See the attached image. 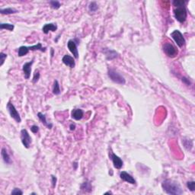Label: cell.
<instances>
[{
  "instance_id": "cell-1",
  "label": "cell",
  "mask_w": 195,
  "mask_h": 195,
  "mask_svg": "<svg viewBox=\"0 0 195 195\" xmlns=\"http://www.w3.org/2000/svg\"><path fill=\"white\" fill-rule=\"evenodd\" d=\"M188 1L184 0H174L172 1V5L174 6V16L178 22L184 23L188 18V12H187L185 5Z\"/></svg>"
},
{
  "instance_id": "cell-2",
  "label": "cell",
  "mask_w": 195,
  "mask_h": 195,
  "mask_svg": "<svg viewBox=\"0 0 195 195\" xmlns=\"http://www.w3.org/2000/svg\"><path fill=\"white\" fill-rule=\"evenodd\" d=\"M162 188L165 193L170 195H180L183 194V190L178 182L172 179H165L162 183Z\"/></svg>"
},
{
  "instance_id": "cell-3",
  "label": "cell",
  "mask_w": 195,
  "mask_h": 195,
  "mask_svg": "<svg viewBox=\"0 0 195 195\" xmlns=\"http://www.w3.org/2000/svg\"><path fill=\"white\" fill-rule=\"evenodd\" d=\"M107 75L112 82H114V83L119 84V85H124L126 83V79L120 73H119L118 71L113 69H108L107 71Z\"/></svg>"
},
{
  "instance_id": "cell-4",
  "label": "cell",
  "mask_w": 195,
  "mask_h": 195,
  "mask_svg": "<svg viewBox=\"0 0 195 195\" xmlns=\"http://www.w3.org/2000/svg\"><path fill=\"white\" fill-rule=\"evenodd\" d=\"M162 49L165 55L169 58H175L178 56V49L170 42H166L163 44Z\"/></svg>"
},
{
  "instance_id": "cell-5",
  "label": "cell",
  "mask_w": 195,
  "mask_h": 195,
  "mask_svg": "<svg viewBox=\"0 0 195 195\" xmlns=\"http://www.w3.org/2000/svg\"><path fill=\"white\" fill-rule=\"evenodd\" d=\"M170 36L173 39L175 43L178 45V47H182L185 45V43H186V41L184 39V36H183L182 33L180 31L178 30H175L173 31L171 34H170Z\"/></svg>"
},
{
  "instance_id": "cell-6",
  "label": "cell",
  "mask_w": 195,
  "mask_h": 195,
  "mask_svg": "<svg viewBox=\"0 0 195 195\" xmlns=\"http://www.w3.org/2000/svg\"><path fill=\"white\" fill-rule=\"evenodd\" d=\"M6 108L9 111V114L11 116V118H13L14 120L16 121L17 123H21L22 122V118H21V116H20L19 113L16 109V107H15V105L12 103L11 101H9L6 105Z\"/></svg>"
},
{
  "instance_id": "cell-7",
  "label": "cell",
  "mask_w": 195,
  "mask_h": 195,
  "mask_svg": "<svg viewBox=\"0 0 195 195\" xmlns=\"http://www.w3.org/2000/svg\"><path fill=\"white\" fill-rule=\"evenodd\" d=\"M79 43L77 39H71L67 42V47L75 59H79V51L77 49V46Z\"/></svg>"
},
{
  "instance_id": "cell-8",
  "label": "cell",
  "mask_w": 195,
  "mask_h": 195,
  "mask_svg": "<svg viewBox=\"0 0 195 195\" xmlns=\"http://www.w3.org/2000/svg\"><path fill=\"white\" fill-rule=\"evenodd\" d=\"M21 140L23 144V146L26 149L30 148L31 143L32 142V139L31 137L30 134L26 129H22L21 130Z\"/></svg>"
},
{
  "instance_id": "cell-9",
  "label": "cell",
  "mask_w": 195,
  "mask_h": 195,
  "mask_svg": "<svg viewBox=\"0 0 195 195\" xmlns=\"http://www.w3.org/2000/svg\"><path fill=\"white\" fill-rule=\"evenodd\" d=\"M110 159H111L112 162H113V165H114V167L117 169H120L121 168L123 167L124 165V162L120 157L117 156L116 154H114V152H111V154H110Z\"/></svg>"
},
{
  "instance_id": "cell-10",
  "label": "cell",
  "mask_w": 195,
  "mask_h": 195,
  "mask_svg": "<svg viewBox=\"0 0 195 195\" xmlns=\"http://www.w3.org/2000/svg\"><path fill=\"white\" fill-rule=\"evenodd\" d=\"M33 63H34V59L31 60L30 62L25 63L22 67V71H23L25 79H30L31 73V67H32Z\"/></svg>"
},
{
  "instance_id": "cell-11",
  "label": "cell",
  "mask_w": 195,
  "mask_h": 195,
  "mask_svg": "<svg viewBox=\"0 0 195 195\" xmlns=\"http://www.w3.org/2000/svg\"><path fill=\"white\" fill-rule=\"evenodd\" d=\"M62 62L63 63V64L71 69H73L75 67V59L73 58V56L68 55V54H66L63 56V57L62 58Z\"/></svg>"
},
{
  "instance_id": "cell-12",
  "label": "cell",
  "mask_w": 195,
  "mask_h": 195,
  "mask_svg": "<svg viewBox=\"0 0 195 195\" xmlns=\"http://www.w3.org/2000/svg\"><path fill=\"white\" fill-rule=\"evenodd\" d=\"M120 177L123 181H126L127 183H130L131 184H136V182H137L133 176L130 175L128 172H124V171L120 172Z\"/></svg>"
},
{
  "instance_id": "cell-13",
  "label": "cell",
  "mask_w": 195,
  "mask_h": 195,
  "mask_svg": "<svg viewBox=\"0 0 195 195\" xmlns=\"http://www.w3.org/2000/svg\"><path fill=\"white\" fill-rule=\"evenodd\" d=\"M103 53L105 55V56H106V59L108 60H114V59L119 56V54H118V52H116L115 50H113L107 49V48H105L103 50Z\"/></svg>"
},
{
  "instance_id": "cell-14",
  "label": "cell",
  "mask_w": 195,
  "mask_h": 195,
  "mask_svg": "<svg viewBox=\"0 0 195 195\" xmlns=\"http://www.w3.org/2000/svg\"><path fill=\"white\" fill-rule=\"evenodd\" d=\"M57 24L56 23H47L45 24L43 26L42 28V31L43 32L47 35L49 31H53V32H55L56 30H57Z\"/></svg>"
},
{
  "instance_id": "cell-15",
  "label": "cell",
  "mask_w": 195,
  "mask_h": 195,
  "mask_svg": "<svg viewBox=\"0 0 195 195\" xmlns=\"http://www.w3.org/2000/svg\"><path fill=\"white\" fill-rule=\"evenodd\" d=\"M84 111L80 108H75L73 109L71 112V117L73 119L75 120H79L83 118Z\"/></svg>"
},
{
  "instance_id": "cell-16",
  "label": "cell",
  "mask_w": 195,
  "mask_h": 195,
  "mask_svg": "<svg viewBox=\"0 0 195 195\" xmlns=\"http://www.w3.org/2000/svg\"><path fill=\"white\" fill-rule=\"evenodd\" d=\"M1 156H2V158L4 161V162L7 165H10L12 162V161L11 157L9 156V152L7 151V149L5 148H2V150H1Z\"/></svg>"
},
{
  "instance_id": "cell-17",
  "label": "cell",
  "mask_w": 195,
  "mask_h": 195,
  "mask_svg": "<svg viewBox=\"0 0 195 195\" xmlns=\"http://www.w3.org/2000/svg\"><path fill=\"white\" fill-rule=\"evenodd\" d=\"M37 117H38L39 120H41V123H42L44 126H47L48 129H52V127H53V124L47 121L45 114H43V113H41V112H38V113H37Z\"/></svg>"
},
{
  "instance_id": "cell-18",
  "label": "cell",
  "mask_w": 195,
  "mask_h": 195,
  "mask_svg": "<svg viewBox=\"0 0 195 195\" xmlns=\"http://www.w3.org/2000/svg\"><path fill=\"white\" fill-rule=\"evenodd\" d=\"M182 144L183 146H184V148L186 149L187 150H191L192 148H193L194 143H193V140H191V139H189L188 138H183L182 139Z\"/></svg>"
},
{
  "instance_id": "cell-19",
  "label": "cell",
  "mask_w": 195,
  "mask_h": 195,
  "mask_svg": "<svg viewBox=\"0 0 195 195\" xmlns=\"http://www.w3.org/2000/svg\"><path fill=\"white\" fill-rule=\"evenodd\" d=\"M17 12H18L17 9H15V8H12V7L0 9V13L2 15H12V14H15Z\"/></svg>"
},
{
  "instance_id": "cell-20",
  "label": "cell",
  "mask_w": 195,
  "mask_h": 195,
  "mask_svg": "<svg viewBox=\"0 0 195 195\" xmlns=\"http://www.w3.org/2000/svg\"><path fill=\"white\" fill-rule=\"evenodd\" d=\"M81 190L86 191V192H91L92 191V186L88 181H84L82 184H81Z\"/></svg>"
},
{
  "instance_id": "cell-21",
  "label": "cell",
  "mask_w": 195,
  "mask_h": 195,
  "mask_svg": "<svg viewBox=\"0 0 195 195\" xmlns=\"http://www.w3.org/2000/svg\"><path fill=\"white\" fill-rule=\"evenodd\" d=\"M29 50H28V47L27 46H21L18 50V56L22 57V56H25L28 54Z\"/></svg>"
},
{
  "instance_id": "cell-22",
  "label": "cell",
  "mask_w": 195,
  "mask_h": 195,
  "mask_svg": "<svg viewBox=\"0 0 195 195\" xmlns=\"http://www.w3.org/2000/svg\"><path fill=\"white\" fill-rule=\"evenodd\" d=\"M15 28V25L9 23H1L0 24V30H8L9 31H13Z\"/></svg>"
},
{
  "instance_id": "cell-23",
  "label": "cell",
  "mask_w": 195,
  "mask_h": 195,
  "mask_svg": "<svg viewBox=\"0 0 195 195\" xmlns=\"http://www.w3.org/2000/svg\"><path fill=\"white\" fill-rule=\"evenodd\" d=\"M53 93L55 95H59L61 93V90H60V84L57 80H55L54 82V86H53Z\"/></svg>"
},
{
  "instance_id": "cell-24",
  "label": "cell",
  "mask_w": 195,
  "mask_h": 195,
  "mask_svg": "<svg viewBox=\"0 0 195 195\" xmlns=\"http://www.w3.org/2000/svg\"><path fill=\"white\" fill-rule=\"evenodd\" d=\"M99 9V5L96 2H91L88 5V11L90 12H95Z\"/></svg>"
},
{
  "instance_id": "cell-25",
  "label": "cell",
  "mask_w": 195,
  "mask_h": 195,
  "mask_svg": "<svg viewBox=\"0 0 195 195\" xmlns=\"http://www.w3.org/2000/svg\"><path fill=\"white\" fill-rule=\"evenodd\" d=\"M49 4L52 9H55V10L59 9L60 8V6H61V3L59 1H54H54H50Z\"/></svg>"
},
{
  "instance_id": "cell-26",
  "label": "cell",
  "mask_w": 195,
  "mask_h": 195,
  "mask_svg": "<svg viewBox=\"0 0 195 195\" xmlns=\"http://www.w3.org/2000/svg\"><path fill=\"white\" fill-rule=\"evenodd\" d=\"M187 188L191 191H194L195 190V181H189L187 182Z\"/></svg>"
},
{
  "instance_id": "cell-27",
  "label": "cell",
  "mask_w": 195,
  "mask_h": 195,
  "mask_svg": "<svg viewBox=\"0 0 195 195\" xmlns=\"http://www.w3.org/2000/svg\"><path fill=\"white\" fill-rule=\"evenodd\" d=\"M40 73H39L38 70H36L34 73V76H33V79H32V82L33 83H37L38 80L40 79Z\"/></svg>"
},
{
  "instance_id": "cell-28",
  "label": "cell",
  "mask_w": 195,
  "mask_h": 195,
  "mask_svg": "<svg viewBox=\"0 0 195 195\" xmlns=\"http://www.w3.org/2000/svg\"><path fill=\"white\" fill-rule=\"evenodd\" d=\"M7 56H7V54L3 53V52H1V53H0V61H1V63H0V67H2V65L4 64L5 60H6Z\"/></svg>"
},
{
  "instance_id": "cell-29",
  "label": "cell",
  "mask_w": 195,
  "mask_h": 195,
  "mask_svg": "<svg viewBox=\"0 0 195 195\" xmlns=\"http://www.w3.org/2000/svg\"><path fill=\"white\" fill-rule=\"evenodd\" d=\"M11 194L12 195V194H14V195H15V194L22 195V194H23V191H22L20 188H14L12 191Z\"/></svg>"
},
{
  "instance_id": "cell-30",
  "label": "cell",
  "mask_w": 195,
  "mask_h": 195,
  "mask_svg": "<svg viewBox=\"0 0 195 195\" xmlns=\"http://www.w3.org/2000/svg\"><path fill=\"white\" fill-rule=\"evenodd\" d=\"M56 181H57V178L55 175H51V183H52V188H55V187H56Z\"/></svg>"
},
{
  "instance_id": "cell-31",
  "label": "cell",
  "mask_w": 195,
  "mask_h": 195,
  "mask_svg": "<svg viewBox=\"0 0 195 195\" xmlns=\"http://www.w3.org/2000/svg\"><path fill=\"white\" fill-rule=\"evenodd\" d=\"M181 81H182V82L184 84H185L186 86H190L191 85V82L190 81V79H188L187 77H182L181 78Z\"/></svg>"
},
{
  "instance_id": "cell-32",
  "label": "cell",
  "mask_w": 195,
  "mask_h": 195,
  "mask_svg": "<svg viewBox=\"0 0 195 195\" xmlns=\"http://www.w3.org/2000/svg\"><path fill=\"white\" fill-rule=\"evenodd\" d=\"M31 130L33 133H37L39 131V126H37V125H33L31 127Z\"/></svg>"
},
{
  "instance_id": "cell-33",
  "label": "cell",
  "mask_w": 195,
  "mask_h": 195,
  "mask_svg": "<svg viewBox=\"0 0 195 195\" xmlns=\"http://www.w3.org/2000/svg\"><path fill=\"white\" fill-rule=\"evenodd\" d=\"M69 130H72V131H73V130H75V124H71L70 125H69Z\"/></svg>"
},
{
  "instance_id": "cell-34",
  "label": "cell",
  "mask_w": 195,
  "mask_h": 195,
  "mask_svg": "<svg viewBox=\"0 0 195 195\" xmlns=\"http://www.w3.org/2000/svg\"><path fill=\"white\" fill-rule=\"evenodd\" d=\"M73 169H74V170L77 169V168H78V162H74L73 163Z\"/></svg>"
},
{
  "instance_id": "cell-35",
  "label": "cell",
  "mask_w": 195,
  "mask_h": 195,
  "mask_svg": "<svg viewBox=\"0 0 195 195\" xmlns=\"http://www.w3.org/2000/svg\"><path fill=\"white\" fill-rule=\"evenodd\" d=\"M50 55H51V57H53L54 55V50L53 49V48L50 49Z\"/></svg>"
},
{
  "instance_id": "cell-36",
  "label": "cell",
  "mask_w": 195,
  "mask_h": 195,
  "mask_svg": "<svg viewBox=\"0 0 195 195\" xmlns=\"http://www.w3.org/2000/svg\"><path fill=\"white\" fill-rule=\"evenodd\" d=\"M112 192L111 191H107V192H106V193H105V194H112Z\"/></svg>"
},
{
  "instance_id": "cell-37",
  "label": "cell",
  "mask_w": 195,
  "mask_h": 195,
  "mask_svg": "<svg viewBox=\"0 0 195 195\" xmlns=\"http://www.w3.org/2000/svg\"><path fill=\"white\" fill-rule=\"evenodd\" d=\"M59 38H60V35H58L57 37H56V38L55 39V40H54V41H55V42H57V41H58V39H59Z\"/></svg>"
},
{
  "instance_id": "cell-38",
  "label": "cell",
  "mask_w": 195,
  "mask_h": 195,
  "mask_svg": "<svg viewBox=\"0 0 195 195\" xmlns=\"http://www.w3.org/2000/svg\"><path fill=\"white\" fill-rule=\"evenodd\" d=\"M31 194H35V195H37V193H35V192H34V193H31Z\"/></svg>"
}]
</instances>
